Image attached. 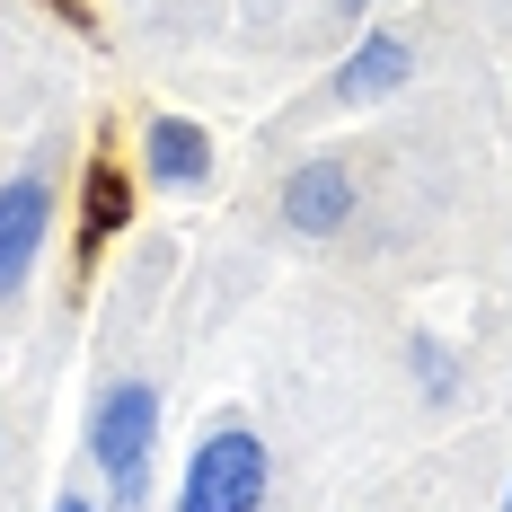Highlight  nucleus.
I'll list each match as a JSON object with an SVG mask.
<instances>
[{"label":"nucleus","mask_w":512,"mask_h":512,"mask_svg":"<svg viewBox=\"0 0 512 512\" xmlns=\"http://www.w3.org/2000/svg\"><path fill=\"white\" fill-rule=\"evenodd\" d=\"M151 451H159V389L151 380H106L98 407H89V460H98L115 512L151 504Z\"/></svg>","instance_id":"f257e3e1"},{"label":"nucleus","mask_w":512,"mask_h":512,"mask_svg":"<svg viewBox=\"0 0 512 512\" xmlns=\"http://www.w3.org/2000/svg\"><path fill=\"white\" fill-rule=\"evenodd\" d=\"M274 495V451L256 424H204V442L186 451L177 512H265Z\"/></svg>","instance_id":"f03ea898"},{"label":"nucleus","mask_w":512,"mask_h":512,"mask_svg":"<svg viewBox=\"0 0 512 512\" xmlns=\"http://www.w3.org/2000/svg\"><path fill=\"white\" fill-rule=\"evenodd\" d=\"M53 177L45 168H18V177H0V301H18L27 283H36V265L53 248Z\"/></svg>","instance_id":"7ed1b4c3"},{"label":"nucleus","mask_w":512,"mask_h":512,"mask_svg":"<svg viewBox=\"0 0 512 512\" xmlns=\"http://www.w3.org/2000/svg\"><path fill=\"white\" fill-rule=\"evenodd\" d=\"M354 221V168L345 159H301L292 177H283V230H301V239H336Z\"/></svg>","instance_id":"20e7f679"},{"label":"nucleus","mask_w":512,"mask_h":512,"mask_svg":"<svg viewBox=\"0 0 512 512\" xmlns=\"http://www.w3.org/2000/svg\"><path fill=\"white\" fill-rule=\"evenodd\" d=\"M142 177L168 186V195L212 186V133L195 115H151V124H142Z\"/></svg>","instance_id":"39448f33"},{"label":"nucleus","mask_w":512,"mask_h":512,"mask_svg":"<svg viewBox=\"0 0 512 512\" xmlns=\"http://www.w3.org/2000/svg\"><path fill=\"white\" fill-rule=\"evenodd\" d=\"M415 80V53H407V36H389V27H371L345 62H336V98L345 106H371V98H398Z\"/></svg>","instance_id":"423d86ee"},{"label":"nucleus","mask_w":512,"mask_h":512,"mask_svg":"<svg viewBox=\"0 0 512 512\" xmlns=\"http://www.w3.org/2000/svg\"><path fill=\"white\" fill-rule=\"evenodd\" d=\"M415 380H424L433 398H451V389H460V380H451V354H442V345H424V336H415Z\"/></svg>","instance_id":"0eeeda50"},{"label":"nucleus","mask_w":512,"mask_h":512,"mask_svg":"<svg viewBox=\"0 0 512 512\" xmlns=\"http://www.w3.org/2000/svg\"><path fill=\"white\" fill-rule=\"evenodd\" d=\"M53 512H98V504H89V495H62V504H53Z\"/></svg>","instance_id":"6e6552de"},{"label":"nucleus","mask_w":512,"mask_h":512,"mask_svg":"<svg viewBox=\"0 0 512 512\" xmlns=\"http://www.w3.org/2000/svg\"><path fill=\"white\" fill-rule=\"evenodd\" d=\"M504 512H512V486H504Z\"/></svg>","instance_id":"1a4fd4ad"}]
</instances>
